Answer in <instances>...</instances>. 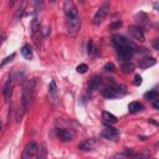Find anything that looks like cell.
<instances>
[{
  "label": "cell",
  "instance_id": "6da1fadb",
  "mask_svg": "<svg viewBox=\"0 0 159 159\" xmlns=\"http://www.w3.org/2000/svg\"><path fill=\"white\" fill-rule=\"evenodd\" d=\"M35 91H36V81L35 80H29L25 82L22 87V96H21V108L22 111H26L35 97Z\"/></svg>",
  "mask_w": 159,
  "mask_h": 159
},
{
  "label": "cell",
  "instance_id": "7a4b0ae2",
  "mask_svg": "<svg viewBox=\"0 0 159 159\" xmlns=\"http://www.w3.org/2000/svg\"><path fill=\"white\" fill-rule=\"evenodd\" d=\"M102 137H104V138L108 139V140L116 142V140H118V138H119V130H118L117 128L111 127L109 124H106V125L103 127V130H102Z\"/></svg>",
  "mask_w": 159,
  "mask_h": 159
},
{
  "label": "cell",
  "instance_id": "3957f363",
  "mask_svg": "<svg viewBox=\"0 0 159 159\" xmlns=\"http://www.w3.org/2000/svg\"><path fill=\"white\" fill-rule=\"evenodd\" d=\"M108 10H109V5L106 2V4H103L98 10H97V12L94 14V16H93V25H99L104 19H106V16H107V14H108Z\"/></svg>",
  "mask_w": 159,
  "mask_h": 159
},
{
  "label": "cell",
  "instance_id": "277c9868",
  "mask_svg": "<svg viewBox=\"0 0 159 159\" xmlns=\"http://www.w3.org/2000/svg\"><path fill=\"white\" fill-rule=\"evenodd\" d=\"M128 32L138 42H144L145 37H144V32H143V30H142L140 26H138V25H130L128 27Z\"/></svg>",
  "mask_w": 159,
  "mask_h": 159
},
{
  "label": "cell",
  "instance_id": "5b68a950",
  "mask_svg": "<svg viewBox=\"0 0 159 159\" xmlns=\"http://www.w3.org/2000/svg\"><path fill=\"white\" fill-rule=\"evenodd\" d=\"M80 25H81V20L80 17H75V19H68L67 21V34L73 37L76 36V34L80 30Z\"/></svg>",
  "mask_w": 159,
  "mask_h": 159
},
{
  "label": "cell",
  "instance_id": "8992f818",
  "mask_svg": "<svg viewBox=\"0 0 159 159\" xmlns=\"http://www.w3.org/2000/svg\"><path fill=\"white\" fill-rule=\"evenodd\" d=\"M63 10H65V14L67 16V19H75V17H78V12H77V9L75 6V4L70 0H66L65 4H63Z\"/></svg>",
  "mask_w": 159,
  "mask_h": 159
},
{
  "label": "cell",
  "instance_id": "52a82bcc",
  "mask_svg": "<svg viewBox=\"0 0 159 159\" xmlns=\"http://www.w3.org/2000/svg\"><path fill=\"white\" fill-rule=\"evenodd\" d=\"M117 52H118V57L124 62H129V60L134 55V50L132 48V46L123 47V48H117Z\"/></svg>",
  "mask_w": 159,
  "mask_h": 159
},
{
  "label": "cell",
  "instance_id": "ba28073f",
  "mask_svg": "<svg viewBox=\"0 0 159 159\" xmlns=\"http://www.w3.org/2000/svg\"><path fill=\"white\" fill-rule=\"evenodd\" d=\"M39 150V147H37V144L35 143V142H30L26 147H25V149H24V152H22V159H31L34 155H35V153Z\"/></svg>",
  "mask_w": 159,
  "mask_h": 159
},
{
  "label": "cell",
  "instance_id": "9c48e42d",
  "mask_svg": "<svg viewBox=\"0 0 159 159\" xmlns=\"http://www.w3.org/2000/svg\"><path fill=\"white\" fill-rule=\"evenodd\" d=\"M112 42H113V45H114L117 48H123V47L130 46L129 41H128L124 36H122V35H113V36H112Z\"/></svg>",
  "mask_w": 159,
  "mask_h": 159
},
{
  "label": "cell",
  "instance_id": "30bf717a",
  "mask_svg": "<svg viewBox=\"0 0 159 159\" xmlns=\"http://www.w3.org/2000/svg\"><path fill=\"white\" fill-rule=\"evenodd\" d=\"M57 137L61 142H70L73 139L75 134L72 130H68V129H58L57 130Z\"/></svg>",
  "mask_w": 159,
  "mask_h": 159
},
{
  "label": "cell",
  "instance_id": "8fae6325",
  "mask_svg": "<svg viewBox=\"0 0 159 159\" xmlns=\"http://www.w3.org/2000/svg\"><path fill=\"white\" fill-rule=\"evenodd\" d=\"M102 96L103 97H106V98H109V99H112V98H117L119 94H118V92H117V89L114 88V87H104L103 89H102Z\"/></svg>",
  "mask_w": 159,
  "mask_h": 159
},
{
  "label": "cell",
  "instance_id": "7c38bea8",
  "mask_svg": "<svg viewBox=\"0 0 159 159\" xmlns=\"http://www.w3.org/2000/svg\"><path fill=\"white\" fill-rule=\"evenodd\" d=\"M96 145H97L96 139H86V140L80 143L78 148L82 149V150H92V149L96 148Z\"/></svg>",
  "mask_w": 159,
  "mask_h": 159
},
{
  "label": "cell",
  "instance_id": "4fadbf2b",
  "mask_svg": "<svg viewBox=\"0 0 159 159\" xmlns=\"http://www.w3.org/2000/svg\"><path fill=\"white\" fill-rule=\"evenodd\" d=\"M155 63H157V60L154 57H145V58H143L138 62V66L140 68H149V67L154 66Z\"/></svg>",
  "mask_w": 159,
  "mask_h": 159
},
{
  "label": "cell",
  "instance_id": "5bb4252c",
  "mask_svg": "<svg viewBox=\"0 0 159 159\" xmlns=\"http://www.w3.org/2000/svg\"><path fill=\"white\" fill-rule=\"evenodd\" d=\"M11 88H12V78H7L5 84H4V88H2V94H4V98L5 99H9L10 96H11Z\"/></svg>",
  "mask_w": 159,
  "mask_h": 159
},
{
  "label": "cell",
  "instance_id": "9a60e30c",
  "mask_svg": "<svg viewBox=\"0 0 159 159\" xmlns=\"http://www.w3.org/2000/svg\"><path fill=\"white\" fill-rule=\"evenodd\" d=\"M102 118H103V120L106 122V124H116L117 123V117L114 116V114H112V113H109V112H103L102 113Z\"/></svg>",
  "mask_w": 159,
  "mask_h": 159
},
{
  "label": "cell",
  "instance_id": "2e32d148",
  "mask_svg": "<svg viewBox=\"0 0 159 159\" xmlns=\"http://www.w3.org/2000/svg\"><path fill=\"white\" fill-rule=\"evenodd\" d=\"M134 154H133V150L132 149H128V148H125L122 153H117V154H114L111 159H127L128 157H133Z\"/></svg>",
  "mask_w": 159,
  "mask_h": 159
},
{
  "label": "cell",
  "instance_id": "e0dca14e",
  "mask_svg": "<svg viewBox=\"0 0 159 159\" xmlns=\"http://www.w3.org/2000/svg\"><path fill=\"white\" fill-rule=\"evenodd\" d=\"M99 83H101V77L99 76H93V78L89 81V84H88V92H93L94 89H97Z\"/></svg>",
  "mask_w": 159,
  "mask_h": 159
},
{
  "label": "cell",
  "instance_id": "ac0fdd59",
  "mask_svg": "<svg viewBox=\"0 0 159 159\" xmlns=\"http://www.w3.org/2000/svg\"><path fill=\"white\" fill-rule=\"evenodd\" d=\"M135 20L139 22L138 26H147V25H148V16H147V14H144V12H138V14H135Z\"/></svg>",
  "mask_w": 159,
  "mask_h": 159
},
{
  "label": "cell",
  "instance_id": "d6986e66",
  "mask_svg": "<svg viewBox=\"0 0 159 159\" xmlns=\"http://www.w3.org/2000/svg\"><path fill=\"white\" fill-rule=\"evenodd\" d=\"M31 32H32V36H36V34L40 32V21L36 16L31 21Z\"/></svg>",
  "mask_w": 159,
  "mask_h": 159
},
{
  "label": "cell",
  "instance_id": "ffe728a7",
  "mask_svg": "<svg viewBox=\"0 0 159 159\" xmlns=\"http://www.w3.org/2000/svg\"><path fill=\"white\" fill-rule=\"evenodd\" d=\"M21 55L26 58V60H31L32 58V50L29 45H24L21 47Z\"/></svg>",
  "mask_w": 159,
  "mask_h": 159
},
{
  "label": "cell",
  "instance_id": "44dd1931",
  "mask_svg": "<svg viewBox=\"0 0 159 159\" xmlns=\"http://www.w3.org/2000/svg\"><path fill=\"white\" fill-rule=\"evenodd\" d=\"M142 108H143L142 103H139V102H137V101H134V102H130V103L128 104V111H129L130 113H135V112H139Z\"/></svg>",
  "mask_w": 159,
  "mask_h": 159
},
{
  "label": "cell",
  "instance_id": "7402d4cb",
  "mask_svg": "<svg viewBox=\"0 0 159 159\" xmlns=\"http://www.w3.org/2000/svg\"><path fill=\"white\" fill-rule=\"evenodd\" d=\"M149 157H150V152L145 149V150H142V152L134 154V155H133L132 158H129V159H149Z\"/></svg>",
  "mask_w": 159,
  "mask_h": 159
},
{
  "label": "cell",
  "instance_id": "603a6c76",
  "mask_svg": "<svg viewBox=\"0 0 159 159\" xmlns=\"http://www.w3.org/2000/svg\"><path fill=\"white\" fill-rule=\"evenodd\" d=\"M144 98L150 99V101H154V99L159 98V92L157 89H150V91H148V92L144 93Z\"/></svg>",
  "mask_w": 159,
  "mask_h": 159
},
{
  "label": "cell",
  "instance_id": "cb8c5ba5",
  "mask_svg": "<svg viewBox=\"0 0 159 159\" xmlns=\"http://www.w3.org/2000/svg\"><path fill=\"white\" fill-rule=\"evenodd\" d=\"M120 70H122L123 73H130V72L134 70V65H133L132 62H124V63L122 65Z\"/></svg>",
  "mask_w": 159,
  "mask_h": 159
},
{
  "label": "cell",
  "instance_id": "d4e9b609",
  "mask_svg": "<svg viewBox=\"0 0 159 159\" xmlns=\"http://www.w3.org/2000/svg\"><path fill=\"white\" fill-rule=\"evenodd\" d=\"M47 158V149L45 145H41L37 153V159H46Z\"/></svg>",
  "mask_w": 159,
  "mask_h": 159
},
{
  "label": "cell",
  "instance_id": "484cf974",
  "mask_svg": "<svg viewBox=\"0 0 159 159\" xmlns=\"http://www.w3.org/2000/svg\"><path fill=\"white\" fill-rule=\"evenodd\" d=\"M87 70H88V66H87L86 63H81V65H78L77 68H76V71H77L78 73H86Z\"/></svg>",
  "mask_w": 159,
  "mask_h": 159
},
{
  "label": "cell",
  "instance_id": "4316f807",
  "mask_svg": "<svg viewBox=\"0 0 159 159\" xmlns=\"http://www.w3.org/2000/svg\"><path fill=\"white\" fill-rule=\"evenodd\" d=\"M15 56H16L15 53H11L10 56H7L6 58H4V60L1 61V65H0V66H1V67H4V66H5L6 63H9V62H11V61H12V60L15 58Z\"/></svg>",
  "mask_w": 159,
  "mask_h": 159
},
{
  "label": "cell",
  "instance_id": "83f0119b",
  "mask_svg": "<svg viewBox=\"0 0 159 159\" xmlns=\"http://www.w3.org/2000/svg\"><path fill=\"white\" fill-rule=\"evenodd\" d=\"M122 26V21L120 20H116V21H113L111 25H109V29L111 30H117V29H119Z\"/></svg>",
  "mask_w": 159,
  "mask_h": 159
},
{
  "label": "cell",
  "instance_id": "f1b7e54d",
  "mask_svg": "<svg viewBox=\"0 0 159 159\" xmlns=\"http://www.w3.org/2000/svg\"><path fill=\"white\" fill-rule=\"evenodd\" d=\"M24 6H25V2H22V4H21V6L17 9L16 15H15V19H19V17H21V16H22V12H24Z\"/></svg>",
  "mask_w": 159,
  "mask_h": 159
},
{
  "label": "cell",
  "instance_id": "f546056e",
  "mask_svg": "<svg viewBox=\"0 0 159 159\" xmlns=\"http://www.w3.org/2000/svg\"><path fill=\"white\" fill-rule=\"evenodd\" d=\"M104 70H106V71H114V70H116V66H114V63H112V62H107V63L104 65Z\"/></svg>",
  "mask_w": 159,
  "mask_h": 159
},
{
  "label": "cell",
  "instance_id": "4dcf8cb0",
  "mask_svg": "<svg viewBox=\"0 0 159 159\" xmlns=\"http://www.w3.org/2000/svg\"><path fill=\"white\" fill-rule=\"evenodd\" d=\"M133 83H134V86H139V84H142V77H140L139 75H135Z\"/></svg>",
  "mask_w": 159,
  "mask_h": 159
},
{
  "label": "cell",
  "instance_id": "1f68e13d",
  "mask_svg": "<svg viewBox=\"0 0 159 159\" xmlns=\"http://www.w3.org/2000/svg\"><path fill=\"white\" fill-rule=\"evenodd\" d=\"M87 51H88V53H92V52H93V41H92V40H89V41H88Z\"/></svg>",
  "mask_w": 159,
  "mask_h": 159
},
{
  "label": "cell",
  "instance_id": "d6a6232c",
  "mask_svg": "<svg viewBox=\"0 0 159 159\" xmlns=\"http://www.w3.org/2000/svg\"><path fill=\"white\" fill-rule=\"evenodd\" d=\"M48 89H50V92H55V91H56V83H55L53 80L51 81V83H50V86H48Z\"/></svg>",
  "mask_w": 159,
  "mask_h": 159
},
{
  "label": "cell",
  "instance_id": "836d02e7",
  "mask_svg": "<svg viewBox=\"0 0 159 159\" xmlns=\"http://www.w3.org/2000/svg\"><path fill=\"white\" fill-rule=\"evenodd\" d=\"M152 45H153V47L155 50H159V39H154L153 42H152Z\"/></svg>",
  "mask_w": 159,
  "mask_h": 159
},
{
  "label": "cell",
  "instance_id": "e575fe53",
  "mask_svg": "<svg viewBox=\"0 0 159 159\" xmlns=\"http://www.w3.org/2000/svg\"><path fill=\"white\" fill-rule=\"evenodd\" d=\"M152 104H153V107H154L155 109H159V98H157V99L152 101Z\"/></svg>",
  "mask_w": 159,
  "mask_h": 159
},
{
  "label": "cell",
  "instance_id": "d590c367",
  "mask_svg": "<svg viewBox=\"0 0 159 159\" xmlns=\"http://www.w3.org/2000/svg\"><path fill=\"white\" fill-rule=\"evenodd\" d=\"M153 9H154L155 11H158V12H159V1L153 2Z\"/></svg>",
  "mask_w": 159,
  "mask_h": 159
},
{
  "label": "cell",
  "instance_id": "8d00e7d4",
  "mask_svg": "<svg viewBox=\"0 0 159 159\" xmlns=\"http://www.w3.org/2000/svg\"><path fill=\"white\" fill-rule=\"evenodd\" d=\"M157 147H159V142H158V143H157Z\"/></svg>",
  "mask_w": 159,
  "mask_h": 159
},
{
  "label": "cell",
  "instance_id": "74e56055",
  "mask_svg": "<svg viewBox=\"0 0 159 159\" xmlns=\"http://www.w3.org/2000/svg\"><path fill=\"white\" fill-rule=\"evenodd\" d=\"M153 159H157V158H153Z\"/></svg>",
  "mask_w": 159,
  "mask_h": 159
}]
</instances>
